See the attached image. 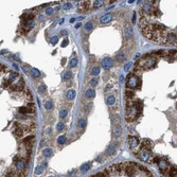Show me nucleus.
Instances as JSON below:
<instances>
[{
    "label": "nucleus",
    "mask_w": 177,
    "mask_h": 177,
    "mask_svg": "<svg viewBox=\"0 0 177 177\" xmlns=\"http://www.w3.org/2000/svg\"><path fill=\"white\" fill-rule=\"evenodd\" d=\"M139 28L156 44L177 46V1H147L139 11Z\"/></svg>",
    "instance_id": "obj_1"
},
{
    "label": "nucleus",
    "mask_w": 177,
    "mask_h": 177,
    "mask_svg": "<svg viewBox=\"0 0 177 177\" xmlns=\"http://www.w3.org/2000/svg\"><path fill=\"white\" fill-rule=\"evenodd\" d=\"M128 143H130V147H131L132 151L136 153L139 149V144H140L139 138L135 137V136H128Z\"/></svg>",
    "instance_id": "obj_2"
},
{
    "label": "nucleus",
    "mask_w": 177,
    "mask_h": 177,
    "mask_svg": "<svg viewBox=\"0 0 177 177\" xmlns=\"http://www.w3.org/2000/svg\"><path fill=\"white\" fill-rule=\"evenodd\" d=\"M80 12H88L91 10V1H82L78 4Z\"/></svg>",
    "instance_id": "obj_3"
},
{
    "label": "nucleus",
    "mask_w": 177,
    "mask_h": 177,
    "mask_svg": "<svg viewBox=\"0 0 177 177\" xmlns=\"http://www.w3.org/2000/svg\"><path fill=\"white\" fill-rule=\"evenodd\" d=\"M106 2H108V1H104V0H98V1H91V10L102 8V7H104V5L106 4Z\"/></svg>",
    "instance_id": "obj_4"
},
{
    "label": "nucleus",
    "mask_w": 177,
    "mask_h": 177,
    "mask_svg": "<svg viewBox=\"0 0 177 177\" xmlns=\"http://www.w3.org/2000/svg\"><path fill=\"white\" fill-rule=\"evenodd\" d=\"M102 66H103V68H104L105 70L110 69V68L112 67V59H111V58H109V57L104 58V59H103V62H102Z\"/></svg>",
    "instance_id": "obj_5"
},
{
    "label": "nucleus",
    "mask_w": 177,
    "mask_h": 177,
    "mask_svg": "<svg viewBox=\"0 0 177 177\" xmlns=\"http://www.w3.org/2000/svg\"><path fill=\"white\" fill-rule=\"evenodd\" d=\"M111 19H112V15L111 14H105L104 16L101 17V22L106 23V22H109Z\"/></svg>",
    "instance_id": "obj_6"
},
{
    "label": "nucleus",
    "mask_w": 177,
    "mask_h": 177,
    "mask_svg": "<svg viewBox=\"0 0 177 177\" xmlns=\"http://www.w3.org/2000/svg\"><path fill=\"white\" fill-rule=\"evenodd\" d=\"M75 95H76V92H75L74 89H70V90H68L67 93H66L67 99H69V100H73V99L75 98Z\"/></svg>",
    "instance_id": "obj_7"
},
{
    "label": "nucleus",
    "mask_w": 177,
    "mask_h": 177,
    "mask_svg": "<svg viewBox=\"0 0 177 177\" xmlns=\"http://www.w3.org/2000/svg\"><path fill=\"white\" fill-rule=\"evenodd\" d=\"M106 103H107L108 105H112V104L115 103V96L112 95V94L107 95V98H106Z\"/></svg>",
    "instance_id": "obj_8"
},
{
    "label": "nucleus",
    "mask_w": 177,
    "mask_h": 177,
    "mask_svg": "<svg viewBox=\"0 0 177 177\" xmlns=\"http://www.w3.org/2000/svg\"><path fill=\"white\" fill-rule=\"evenodd\" d=\"M86 95L88 96V98H93V96L95 95V91H94L93 89L89 88V89H87V91H86Z\"/></svg>",
    "instance_id": "obj_9"
},
{
    "label": "nucleus",
    "mask_w": 177,
    "mask_h": 177,
    "mask_svg": "<svg viewBox=\"0 0 177 177\" xmlns=\"http://www.w3.org/2000/svg\"><path fill=\"white\" fill-rule=\"evenodd\" d=\"M42 154H44L45 156H47V157H50L51 155H53V151H52L51 149H46V150H44Z\"/></svg>",
    "instance_id": "obj_10"
},
{
    "label": "nucleus",
    "mask_w": 177,
    "mask_h": 177,
    "mask_svg": "<svg viewBox=\"0 0 177 177\" xmlns=\"http://www.w3.org/2000/svg\"><path fill=\"white\" fill-rule=\"evenodd\" d=\"M31 74H32V76L33 77H38V76H40V72L37 70V69H32L31 70Z\"/></svg>",
    "instance_id": "obj_11"
},
{
    "label": "nucleus",
    "mask_w": 177,
    "mask_h": 177,
    "mask_svg": "<svg viewBox=\"0 0 177 177\" xmlns=\"http://www.w3.org/2000/svg\"><path fill=\"white\" fill-rule=\"evenodd\" d=\"M71 71H66L65 73H64V75H63V78H64V81H68V80L71 77Z\"/></svg>",
    "instance_id": "obj_12"
},
{
    "label": "nucleus",
    "mask_w": 177,
    "mask_h": 177,
    "mask_svg": "<svg viewBox=\"0 0 177 177\" xmlns=\"http://www.w3.org/2000/svg\"><path fill=\"white\" fill-rule=\"evenodd\" d=\"M92 28H93V23H92L91 21H88V22L85 25V30H86V31H90Z\"/></svg>",
    "instance_id": "obj_13"
},
{
    "label": "nucleus",
    "mask_w": 177,
    "mask_h": 177,
    "mask_svg": "<svg viewBox=\"0 0 177 177\" xmlns=\"http://www.w3.org/2000/svg\"><path fill=\"white\" fill-rule=\"evenodd\" d=\"M89 170V164L88 163H85L84 166H82V168H81V172L82 173H85V172H87Z\"/></svg>",
    "instance_id": "obj_14"
},
{
    "label": "nucleus",
    "mask_w": 177,
    "mask_h": 177,
    "mask_svg": "<svg viewBox=\"0 0 177 177\" xmlns=\"http://www.w3.org/2000/svg\"><path fill=\"white\" fill-rule=\"evenodd\" d=\"M42 171H44V167H41V166H37L35 168V174H40V173H42Z\"/></svg>",
    "instance_id": "obj_15"
},
{
    "label": "nucleus",
    "mask_w": 177,
    "mask_h": 177,
    "mask_svg": "<svg viewBox=\"0 0 177 177\" xmlns=\"http://www.w3.org/2000/svg\"><path fill=\"white\" fill-rule=\"evenodd\" d=\"M121 128L120 127H117V128H115V131H114V135L116 136V137H119L120 135H121Z\"/></svg>",
    "instance_id": "obj_16"
},
{
    "label": "nucleus",
    "mask_w": 177,
    "mask_h": 177,
    "mask_svg": "<svg viewBox=\"0 0 177 177\" xmlns=\"http://www.w3.org/2000/svg\"><path fill=\"white\" fill-rule=\"evenodd\" d=\"M65 141H66V137H65V136H59L58 139H57V142H58L59 144L65 143Z\"/></svg>",
    "instance_id": "obj_17"
},
{
    "label": "nucleus",
    "mask_w": 177,
    "mask_h": 177,
    "mask_svg": "<svg viewBox=\"0 0 177 177\" xmlns=\"http://www.w3.org/2000/svg\"><path fill=\"white\" fill-rule=\"evenodd\" d=\"M76 65H77V59H76V58L71 59V62H70V67L73 68V67H75Z\"/></svg>",
    "instance_id": "obj_18"
},
{
    "label": "nucleus",
    "mask_w": 177,
    "mask_h": 177,
    "mask_svg": "<svg viewBox=\"0 0 177 177\" xmlns=\"http://www.w3.org/2000/svg\"><path fill=\"white\" fill-rule=\"evenodd\" d=\"M71 7H72V5H71L70 2H66L65 4L63 5V9H64V10H69V9H71Z\"/></svg>",
    "instance_id": "obj_19"
},
{
    "label": "nucleus",
    "mask_w": 177,
    "mask_h": 177,
    "mask_svg": "<svg viewBox=\"0 0 177 177\" xmlns=\"http://www.w3.org/2000/svg\"><path fill=\"white\" fill-rule=\"evenodd\" d=\"M99 72H100V69H99L98 67H95V68H93V69H92V71H91V74H93V75H96V74H99Z\"/></svg>",
    "instance_id": "obj_20"
},
{
    "label": "nucleus",
    "mask_w": 177,
    "mask_h": 177,
    "mask_svg": "<svg viewBox=\"0 0 177 177\" xmlns=\"http://www.w3.org/2000/svg\"><path fill=\"white\" fill-rule=\"evenodd\" d=\"M45 107H46L48 110H50V109L53 107V105H52V103H50V102H47V103L45 104Z\"/></svg>",
    "instance_id": "obj_21"
},
{
    "label": "nucleus",
    "mask_w": 177,
    "mask_h": 177,
    "mask_svg": "<svg viewBox=\"0 0 177 177\" xmlns=\"http://www.w3.org/2000/svg\"><path fill=\"white\" fill-rule=\"evenodd\" d=\"M57 41H58V38H57V36H53V37L51 38V44H52V45H55V44H57Z\"/></svg>",
    "instance_id": "obj_22"
},
{
    "label": "nucleus",
    "mask_w": 177,
    "mask_h": 177,
    "mask_svg": "<svg viewBox=\"0 0 177 177\" xmlns=\"http://www.w3.org/2000/svg\"><path fill=\"white\" fill-rule=\"evenodd\" d=\"M59 116H60V118H65V117L67 116V110H62L60 114H59Z\"/></svg>",
    "instance_id": "obj_23"
},
{
    "label": "nucleus",
    "mask_w": 177,
    "mask_h": 177,
    "mask_svg": "<svg viewBox=\"0 0 177 177\" xmlns=\"http://www.w3.org/2000/svg\"><path fill=\"white\" fill-rule=\"evenodd\" d=\"M56 128H57V131H62L63 128H64V123H62V122H59L58 124H57V126H56Z\"/></svg>",
    "instance_id": "obj_24"
},
{
    "label": "nucleus",
    "mask_w": 177,
    "mask_h": 177,
    "mask_svg": "<svg viewBox=\"0 0 177 177\" xmlns=\"http://www.w3.org/2000/svg\"><path fill=\"white\" fill-rule=\"evenodd\" d=\"M90 84H91L92 86H95L96 84H98V80H96V78H92L91 82H90Z\"/></svg>",
    "instance_id": "obj_25"
},
{
    "label": "nucleus",
    "mask_w": 177,
    "mask_h": 177,
    "mask_svg": "<svg viewBox=\"0 0 177 177\" xmlns=\"http://www.w3.org/2000/svg\"><path fill=\"white\" fill-rule=\"evenodd\" d=\"M52 13H53V9H51V8H50V9H47V11H46V14H47V15H51Z\"/></svg>",
    "instance_id": "obj_26"
},
{
    "label": "nucleus",
    "mask_w": 177,
    "mask_h": 177,
    "mask_svg": "<svg viewBox=\"0 0 177 177\" xmlns=\"http://www.w3.org/2000/svg\"><path fill=\"white\" fill-rule=\"evenodd\" d=\"M80 126H81V127H85V125H86V122L84 121V120H81V121H80Z\"/></svg>",
    "instance_id": "obj_27"
},
{
    "label": "nucleus",
    "mask_w": 177,
    "mask_h": 177,
    "mask_svg": "<svg viewBox=\"0 0 177 177\" xmlns=\"http://www.w3.org/2000/svg\"><path fill=\"white\" fill-rule=\"evenodd\" d=\"M68 45V39L66 38V39H64V41L62 42V47H66Z\"/></svg>",
    "instance_id": "obj_28"
},
{
    "label": "nucleus",
    "mask_w": 177,
    "mask_h": 177,
    "mask_svg": "<svg viewBox=\"0 0 177 177\" xmlns=\"http://www.w3.org/2000/svg\"><path fill=\"white\" fill-rule=\"evenodd\" d=\"M117 58H118L119 60H124V59H125V56H124V55H118Z\"/></svg>",
    "instance_id": "obj_29"
},
{
    "label": "nucleus",
    "mask_w": 177,
    "mask_h": 177,
    "mask_svg": "<svg viewBox=\"0 0 177 177\" xmlns=\"http://www.w3.org/2000/svg\"><path fill=\"white\" fill-rule=\"evenodd\" d=\"M130 67H131V63H128V64H126V66H125V68H124V69L127 71L128 69H130Z\"/></svg>",
    "instance_id": "obj_30"
},
{
    "label": "nucleus",
    "mask_w": 177,
    "mask_h": 177,
    "mask_svg": "<svg viewBox=\"0 0 177 177\" xmlns=\"http://www.w3.org/2000/svg\"><path fill=\"white\" fill-rule=\"evenodd\" d=\"M45 90H46L45 86H40V88H39V91H40V92H42V91H45Z\"/></svg>",
    "instance_id": "obj_31"
},
{
    "label": "nucleus",
    "mask_w": 177,
    "mask_h": 177,
    "mask_svg": "<svg viewBox=\"0 0 177 177\" xmlns=\"http://www.w3.org/2000/svg\"><path fill=\"white\" fill-rule=\"evenodd\" d=\"M62 34L63 35H67V31H62Z\"/></svg>",
    "instance_id": "obj_32"
},
{
    "label": "nucleus",
    "mask_w": 177,
    "mask_h": 177,
    "mask_svg": "<svg viewBox=\"0 0 177 177\" xmlns=\"http://www.w3.org/2000/svg\"><path fill=\"white\" fill-rule=\"evenodd\" d=\"M80 27H81V23H80V22L75 25V28H80Z\"/></svg>",
    "instance_id": "obj_33"
},
{
    "label": "nucleus",
    "mask_w": 177,
    "mask_h": 177,
    "mask_svg": "<svg viewBox=\"0 0 177 177\" xmlns=\"http://www.w3.org/2000/svg\"><path fill=\"white\" fill-rule=\"evenodd\" d=\"M74 21H75V19H74V18H71V19H70V22H74Z\"/></svg>",
    "instance_id": "obj_34"
}]
</instances>
